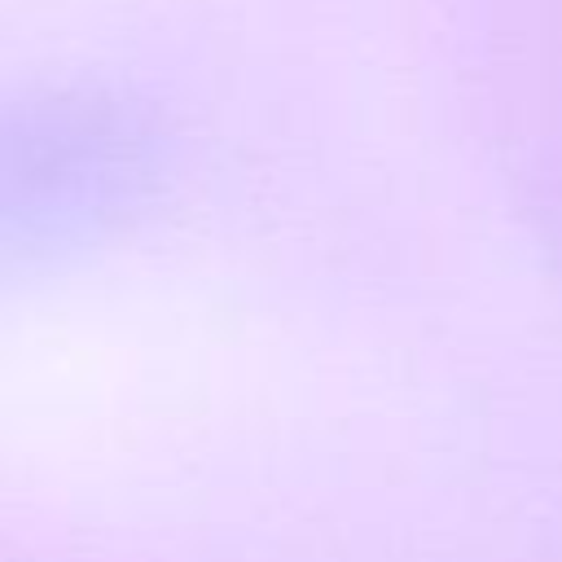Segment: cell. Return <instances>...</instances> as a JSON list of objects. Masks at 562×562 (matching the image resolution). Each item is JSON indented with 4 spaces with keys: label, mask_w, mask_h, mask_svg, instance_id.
<instances>
[]
</instances>
